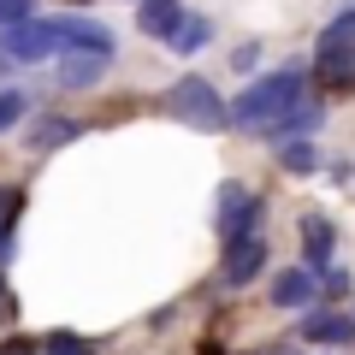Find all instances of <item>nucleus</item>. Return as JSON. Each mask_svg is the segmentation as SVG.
<instances>
[{
	"label": "nucleus",
	"mask_w": 355,
	"mask_h": 355,
	"mask_svg": "<svg viewBox=\"0 0 355 355\" xmlns=\"http://www.w3.org/2000/svg\"><path fill=\"white\" fill-rule=\"evenodd\" d=\"M77 137H83V119H36V125H30V148L36 154L65 148V142H77Z\"/></svg>",
	"instance_id": "nucleus-13"
},
{
	"label": "nucleus",
	"mask_w": 355,
	"mask_h": 355,
	"mask_svg": "<svg viewBox=\"0 0 355 355\" xmlns=\"http://www.w3.org/2000/svg\"><path fill=\"white\" fill-rule=\"evenodd\" d=\"M42 355H95V343L89 338H77V331H48V338L36 343Z\"/></svg>",
	"instance_id": "nucleus-16"
},
{
	"label": "nucleus",
	"mask_w": 355,
	"mask_h": 355,
	"mask_svg": "<svg viewBox=\"0 0 355 355\" xmlns=\"http://www.w3.org/2000/svg\"><path fill=\"white\" fill-rule=\"evenodd\" d=\"M0 266H6V243H0Z\"/></svg>",
	"instance_id": "nucleus-25"
},
{
	"label": "nucleus",
	"mask_w": 355,
	"mask_h": 355,
	"mask_svg": "<svg viewBox=\"0 0 355 355\" xmlns=\"http://www.w3.org/2000/svg\"><path fill=\"white\" fill-rule=\"evenodd\" d=\"M266 266V243L261 237H243V243H225V261H219V291H243V284L261 279Z\"/></svg>",
	"instance_id": "nucleus-8"
},
{
	"label": "nucleus",
	"mask_w": 355,
	"mask_h": 355,
	"mask_svg": "<svg viewBox=\"0 0 355 355\" xmlns=\"http://www.w3.org/2000/svg\"><path fill=\"white\" fill-rule=\"evenodd\" d=\"M0 355H36V343H30V338H6V343H0Z\"/></svg>",
	"instance_id": "nucleus-22"
},
{
	"label": "nucleus",
	"mask_w": 355,
	"mask_h": 355,
	"mask_svg": "<svg viewBox=\"0 0 355 355\" xmlns=\"http://www.w3.org/2000/svg\"><path fill=\"white\" fill-rule=\"evenodd\" d=\"M207 42H214V18H202V12H184V24H178V36L166 42V48L190 60V53H202Z\"/></svg>",
	"instance_id": "nucleus-14"
},
{
	"label": "nucleus",
	"mask_w": 355,
	"mask_h": 355,
	"mask_svg": "<svg viewBox=\"0 0 355 355\" xmlns=\"http://www.w3.org/2000/svg\"><path fill=\"white\" fill-rule=\"evenodd\" d=\"M254 60H261V42H243V48L231 53V65H237V71H254Z\"/></svg>",
	"instance_id": "nucleus-21"
},
{
	"label": "nucleus",
	"mask_w": 355,
	"mask_h": 355,
	"mask_svg": "<svg viewBox=\"0 0 355 355\" xmlns=\"http://www.w3.org/2000/svg\"><path fill=\"white\" fill-rule=\"evenodd\" d=\"M272 308H284V314H308V308L320 302V284L308 279L302 266H284V272H272Z\"/></svg>",
	"instance_id": "nucleus-9"
},
{
	"label": "nucleus",
	"mask_w": 355,
	"mask_h": 355,
	"mask_svg": "<svg viewBox=\"0 0 355 355\" xmlns=\"http://www.w3.org/2000/svg\"><path fill=\"white\" fill-rule=\"evenodd\" d=\"M166 113H172L178 125H196V130H207V137L231 130L225 101H219V89L207 83V77H178V83L166 89Z\"/></svg>",
	"instance_id": "nucleus-3"
},
{
	"label": "nucleus",
	"mask_w": 355,
	"mask_h": 355,
	"mask_svg": "<svg viewBox=\"0 0 355 355\" xmlns=\"http://www.w3.org/2000/svg\"><path fill=\"white\" fill-rule=\"evenodd\" d=\"M30 12H36V0H0V30L30 24Z\"/></svg>",
	"instance_id": "nucleus-19"
},
{
	"label": "nucleus",
	"mask_w": 355,
	"mask_h": 355,
	"mask_svg": "<svg viewBox=\"0 0 355 355\" xmlns=\"http://www.w3.org/2000/svg\"><path fill=\"white\" fill-rule=\"evenodd\" d=\"M314 71L331 95H355V6H343L314 42Z\"/></svg>",
	"instance_id": "nucleus-2"
},
{
	"label": "nucleus",
	"mask_w": 355,
	"mask_h": 355,
	"mask_svg": "<svg viewBox=\"0 0 355 355\" xmlns=\"http://www.w3.org/2000/svg\"><path fill=\"white\" fill-rule=\"evenodd\" d=\"M24 113H30V95H24V89H0V137H6Z\"/></svg>",
	"instance_id": "nucleus-18"
},
{
	"label": "nucleus",
	"mask_w": 355,
	"mask_h": 355,
	"mask_svg": "<svg viewBox=\"0 0 355 355\" xmlns=\"http://www.w3.org/2000/svg\"><path fill=\"white\" fill-rule=\"evenodd\" d=\"M261 130H266L272 142H279V148H284V142H308V130H320V107H314V101H302V107L279 113L272 125H261Z\"/></svg>",
	"instance_id": "nucleus-12"
},
{
	"label": "nucleus",
	"mask_w": 355,
	"mask_h": 355,
	"mask_svg": "<svg viewBox=\"0 0 355 355\" xmlns=\"http://www.w3.org/2000/svg\"><path fill=\"white\" fill-rule=\"evenodd\" d=\"M302 89H308V71H302V65H279V71L254 77L237 101H225V119H231V125H243V130H261V125H272L279 113L302 107Z\"/></svg>",
	"instance_id": "nucleus-1"
},
{
	"label": "nucleus",
	"mask_w": 355,
	"mask_h": 355,
	"mask_svg": "<svg viewBox=\"0 0 355 355\" xmlns=\"http://www.w3.org/2000/svg\"><path fill=\"white\" fill-rule=\"evenodd\" d=\"M279 166L302 178V172H314V166H320V154H314V142H284V148H279Z\"/></svg>",
	"instance_id": "nucleus-17"
},
{
	"label": "nucleus",
	"mask_w": 355,
	"mask_h": 355,
	"mask_svg": "<svg viewBox=\"0 0 355 355\" xmlns=\"http://www.w3.org/2000/svg\"><path fill=\"white\" fill-rule=\"evenodd\" d=\"M101 77H107V65H101V60H60L53 83H60V89H95Z\"/></svg>",
	"instance_id": "nucleus-15"
},
{
	"label": "nucleus",
	"mask_w": 355,
	"mask_h": 355,
	"mask_svg": "<svg viewBox=\"0 0 355 355\" xmlns=\"http://www.w3.org/2000/svg\"><path fill=\"white\" fill-rule=\"evenodd\" d=\"M219 237L225 243H243V237H261V196L249 190V184H219V214H214Z\"/></svg>",
	"instance_id": "nucleus-4"
},
{
	"label": "nucleus",
	"mask_w": 355,
	"mask_h": 355,
	"mask_svg": "<svg viewBox=\"0 0 355 355\" xmlns=\"http://www.w3.org/2000/svg\"><path fill=\"white\" fill-rule=\"evenodd\" d=\"M296 237H302V272H308V279L320 284V279L331 272V249H338V225H331L326 214H302Z\"/></svg>",
	"instance_id": "nucleus-7"
},
{
	"label": "nucleus",
	"mask_w": 355,
	"mask_h": 355,
	"mask_svg": "<svg viewBox=\"0 0 355 355\" xmlns=\"http://www.w3.org/2000/svg\"><path fill=\"white\" fill-rule=\"evenodd\" d=\"M302 343H331V349H349L355 343V320L349 314H302Z\"/></svg>",
	"instance_id": "nucleus-10"
},
{
	"label": "nucleus",
	"mask_w": 355,
	"mask_h": 355,
	"mask_svg": "<svg viewBox=\"0 0 355 355\" xmlns=\"http://www.w3.org/2000/svg\"><path fill=\"white\" fill-rule=\"evenodd\" d=\"M60 6H95V0H60Z\"/></svg>",
	"instance_id": "nucleus-24"
},
{
	"label": "nucleus",
	"mask_w": 355,
	"mask_h": 355,
	"mask_svg": "<svg viewBox=\"0 0 355 355\" xmlns=\"http://www.w3.org/2000/svg\"><path fill=\"white\" fill-rule=\"evenodd\" d=\"M60 53V18H30V24L0 30V60H48Z\"/></svg>",
	"instance_id": "nucleus-6"
},
{
	"label": "nucleus",
	"mask_w": 355,
	"mask_h": 355,
	"mask_svg": "<svg viewBox=\"0 0 355 355\" xmlns=\"http://www.w3.org/2000/svg\"><path fill=\"white\" fill-rule=\"evenodd\" d=\"M119 42L107 24H95V18H60V60H101L113 65Z\"/></svg>",
	"instance_id": "nucleus-5"
},
{
	"label": "nucleus",
	"mask_w": 355,
	"mask_h": 355,
	"mask_svg": "<svg viewBox=\"0 0 355 355\" xmlns=\"http://www.w3.org/2000/svg\"><path fill=\"white\" fill-rule=\"evenodd\" d=\"M320 291H326V296H349L355 284H349V272H343V266H331L326 279H320Z\"/></svg>",
	"instance_id": "nucleus-20"
},
{
	"label": "nucleus",
	"mask_w": 355,
	"mask_h": 355,
	"mask_svg": "<svg viewBox=\"0 0 355 355\" xmlns=\"http://www.w3.org/2000/svg\"><path fill=\"white\" fill-rule=\"evenodd\" d=\"M178 24H184V6H178V0H142L137 6V30L154 36V42H172Z\"/></svg>",
	"instance_id": "nucleus-11"
},
{
	"label": "nucleus",
	"mask_w": 355,
	"mask_h": 355,
	"mask_svg": "<svg viewBox=\"0 0 355 355\" xmlns=\"http://www.w3.org/2000/svg\"><path fill=\"white\" fill-rule=\"evenodd\" d=\"M254 355H302V349H296V343H261Z\"/></svg>",
	"instance_id": "nucleus-23"
}]
</instances>
